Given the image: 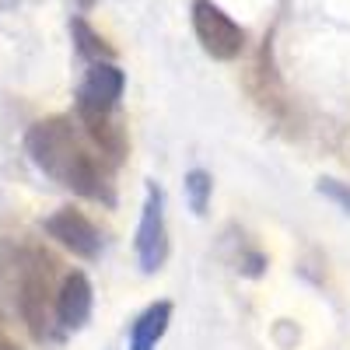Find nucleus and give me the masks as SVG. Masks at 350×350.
Listing matches in <instances>:
<instances>
[{"mask_svg": "<svg viewBox=\"0 0 350 350\" xmlns=\"http://www.w3.org/2000/svg\"><path fill=\"white\" fill-rule=\"evenodd\" d=\"M25 148H28V158L36 161V168L49 175L53 183L74 189L84 200L105 203V207L116 203V193H112V183H109L102 161L84 148V140L77 137L67 116L39 120L25 133Z\"/></svg>", "mask_w": 350, "mask_h": 350, "instance_id": "1", "label": "nucleus"}, {"mask_svg": "<svg viewBox=\"0 0 350 350\" xmlns=\"http://www.w3.org/2000/svg\"><path fill=\"white\" fill-rule=\"evenodd\" d=\"M49 273H53V262L36 249H25V262H21V277H18L11 312H18V319L28 326V333L36 340H49L53 326H56V315H53L56 291L49 284Z\"/></svg>", "mask_w": 350, "mask_h": 350, "instance_id": "2", "label": "nucleus"}, {"mask_svg": "<svg viewBox=\"0 0 350 350\" xmlns=\"http://www.w3.org/2000/svg\"><path fill=\"white\" fill-rule=\"evenodd\" d=\"M126 88V74L116 67L112 60H92L81 88H77V116L81 123H95V120H109L120 109Z\"/></svg>", "mask_w": 350, "mask_h": 350, "instance_id": "3", "label": "nucleus"}, {"mask_svg": "<svg viewBox=\"0 0 350 350\" xmlns=\"http://www.w3.org/2000/svg\"><path fill=\"white\" fill-rule=\"evenodd\" d=\"M137 262L144 273H158L168 259V224H165V189L161 186H148L144 193V211H140V224H137Z\"/></svg>", "mask_w": 350, "mask_h": 350, "instance_id": "4", "label": "nucleus"}, {"mask_svg": "<svg viewBox=\"0 0 350 350\" xmlns=\"http://www.w3.org/2000/svg\"><path fill=\"white\" fill-rule=\"evenodd\" d=\"M193 32L214 60H235L245 49L242 25H235L217 4H211V0H196L193 4Z\"/></svg>", "mask_w": 350, "mask_h": 350, "instance_id": "5", "label": "nucleus"}, {"mask_svg": "<svg viewBox=\"0 0 350 350\" xmlns=\"http://www.w3.org/2000/svg\"><path fill=\"white\" fill-rule=\"evenodd\" d=\"M46 231L49 239H56L64 249H70L81 259H98L102 256V231L88 221L81 211H56L53 217H46Z\"/></svg>", "mask_w": 350, "mask_h": 350, "instance_id": "6", "label": "nucleus"}, {"mask_svg": "<svg viewBox=\"0 0 350 350\" xmlns=\"http://www.w3.org/2000/svg\"><path fill=\"white\" fill-rule=\"evenodd\" d=\"M92 305H95V291H92V280L84 273H70L64 277L60 291L53 298V315H56V326L60 329H81L92 315Z\"/></svg>", "mask_w": 350, "mask_h": 350, "instance_id": "7", "label": "nucleus"}, {"mask_svg": "<svg viewBox=\"0 0 350 350\" xmlns=\"http://www.w3.org/2000/svg\"><path fill=\"white\" fill-rule=\"evenodd\" d=\"M168 323H172V301L148 305L130 329V350H154L161 343V336L168 333Z\"/></svg>", "mask_w": 350, "mask_h": 350, "instance_id": "8", "label": "nucleus"}, {"mask_svg": "<svg viewBox=\"0 0 350 350\" xmlns=\"http://www.w3.org/2000/svg\"><path fill=\"white\" fill-rule=\"evenodd\" d=\"M211 193H214L211 175L203 172V168H193V172L186 175V203H189V211H193V214H207Z\"/></svg>", "mask_w": 350, "mask_h": 350, "instance_id": "9", "label": "nucleus"}, {"mask_svg": "<svg viewBox=\"0 0 350 350\" xmlns=\"http://www.w3.org/2000/svg\"><path fill=\"white\" fill-rule=\"evenodd\" d=\"M74 39H77V49L81 56H88V60H112V49L105 46L102 36H95L92 28H88L81 18L74 21Z\"/></svg>", "mask_w": 350, "mask_h": 350, "instance_id": "10", "label": "nucleus"}, {"mask_svg": "<svg viewBox=\"0 0 350 350\" xmlns=\"http://www.w3.org/2000/svg\"><path fill=\"white\" fill-rule=\"evenodd\" d=\"M319 193L326 200H333L343 214H350V183H340V179H319Z\"/></svg>", "mask_w": 350, "mask_h": 350, "instance_id": "11", "label": "nucleus"}, {"mask_svg": "<svg viewBox=\"0 0 350 350\" xmlns=\"http://www.w3.org/2000/svg\"><path fill=\"white\" fill-rule=\"evenodd\" d=\"M77 4H81V8H92V4H95V0H77Z\"/></svg>", "mask_w": 350, "mask_h": 350, "instance_id": "12", "label": "nucleus"}, {"mask_svg": "<svg viewBox=\"0 0 350 350\" xmlns=\"http://www.w3.org/2000/svg\"><path fill=\"white\" fill-rule=\"evenodd\" d=\"M0 350H14V347H11V343H4V340H0Z\"/></svg>", "mask_w": 350, "mask_h": 350, "instance_id": "13", "label": "nucleus"}]
</instances>
